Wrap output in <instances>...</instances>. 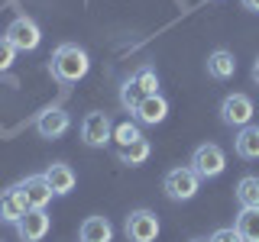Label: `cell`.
I'll return each instance as SVG.
<instances>
[{"label":"cell","instance_id":"obj_22","mask_svg":"<svg viewBox=\"0 0 259 242\" xmlns=\"http://www.w3.org/2000/svg\"><path fill=\"white\" fill-rule=\"evenodd\" d=\"M140 100H143V91L136 87V81H133V78H126V81H123V87H120V107H123L126 113H133L136 107H140Z\"/></svg>","mask_w":259,"mask_h":242},{"label":"cell","instance_id":"obj_10","mask_svg":"<svg viewBox=\"0 0 259 242\" xmlns=\"http://www.w3.org/2000/svg\"><path fill=\"white\" fill-rule=\"evenodd\" d=\"M16 191L23 194V200H26V207L29 210H46V204L55 197L52 188H49V181L42 174H29V177H23L20 184H16Z\"/></svg>","mask_w":259,"mask_h":242},{"label":"cell","instance_id":"obj_11","mask_svg":"<svg viewBox=\"0 0 259 242\" xmlns=\"http://www.w3.org/2000/svg\"><path fill=\"white\" fill-rule=\"evenodd\" d=\"M133 116H136V123H143V126H159V123H165V116H168V100L162 94H149V97L140 100V107L133 110Z\"/></svg>","mask_w":259,"mask_h":242},{"label":"cell","instance_id":"obj_26","mask_svg":"<svg viewBox=\"0 0 259 242\" xmlns=\"http://www.w3.org/2000/svg\"><path fill=\"white\" fill-rule=\"evenodd\" d=\"M253 81H256V84H259V58L253 62Z\"/></svg>","mask_w":259,"mask_h":242},{"label":"cell","instance_id":"obj_16","mask_svg":"<svg viewBox=\"0 0 259 242\" xmlns=\"http://www.w3.org/2000/svg\"><path fill=\"white\" fill-rule=\"evenodd\" d=\"M233 149H237V155L246 158V161L259 158V126L256 123L243 126L240 133H237V139H233Z\"/></svg>","mask_w":259,"mask_h":242},{"label":"cell","instance_id":"obj_17","mask_svg":"<svg viewBox=\"0 0 259 242\" xmlns=\"http://www.w3.org/2000/svg\"><path fill=\"white\" fill-rule=\"evenodd\" d=\"M233 229L240 232L243 242H259V207H243L237 213Z\"/></svg>","mask_w":259,"mask_h":242},{"label":"cell","instance_id":"obj_7","mask_svg":"<svg viewBox=\"0 0 259 242\" xmlns=\"http://www.w3.org/2000/svg\"><path fill=\"white\" fill-rule=\"evenodd\" d=\"M253 100H249L246 94H227L224 97V103H221V119L227 126H233V129H243V126H249L253 123Z\"/></svg>","mask_w":259,"mask_h":242},{"label":"cell","instance_id":"obj_2","mask_svg":"<svg viewBox=\"0 0 259 242\" xmlns=\"http://www.w3.org/2000/svg\"><path fill=\"white\" fill-rule=\"evenodd\" d=\"M191 171L201 177V181H214V177H221L224 174V168H227V155H224V149L217 142H204V145H198V149L191 152Z\"/></svg>","mask_w":259,"mask_h":242},{"label":"cell","instance_id":"obj_20","mask_svg":"<svg viewBox=\"0 0 259 242\" xmlns=\"http://www.w3.org/2000/svg\"><path fill=\"white\" fill-rule=\"evenodd\" d=\"M140 139H143L140 123H130V119H123V123L113 126V142H117L120 149H126V145H133V142H140Z\"/></svg>","mask_w":259,"mask_h":242},{"label":"cell","instance_id":"obj_12","mask_svg":"<svg viewBox=\"0 0 259 242\" xmlns=\"http://www.w3.org/2000/svg\"><path fill=\"white\" fill-rule=\"evenodd\" d=\"M42 177L49 181V188H52L55 197L71 194V191H75V184H78V177H75V171H71V165H65V161H52V165L42 171Z\"/></svg>","mask_w":259,"mask_h":242},{"label":"cell","instance_id":"obj_14","mask_svg":"<svg viewBox=\"0 0 259 242\" xmlns=\"http://www.w3.org/2000/svg\"><path fill=\"white\" fill-rule=\"evenodd\" d=\"M78 242H113V226L107 216H88L78 229Z\"/></svg>","mask_w":259,"mask_h":242},{"label":"cell","instance_id":"obj_4","mask_svg":"<svg viewBox=\"0 0 259 242\" xmlns=\"http://www.w3.org/2000/svg\"><path fill=\"white\" fill-rule=\"evenodd\" d=\"M162 191H165L168 200H191L194 194L201 191V177L191 171V165H182V168H172L165 177H162Z\"/></svg>","mask_w":259,"mask_h":242},{"label":"cell","instance_id":"obj_6","mask_svg":"<svg viewBox=\"0 0 259 242\" xmlns=\"http://www.w3.org/2000/svg\"><path fill=\"white\" fill-rule=\"evenodd\" d=\"M113 139V123L107 113L101 110H91L84 119H81V142L91 145V149H101V145H107Z\"/></svg>","mask_w":259,"mask_h":242},{"label":"cell","instance_id":"obj_5","mask_svg":"<svg viewBox=\"0 0 259 242\" xmlns=\"http://www.w3.org/2000/svg\"><path fill=\"white\" fill-rule=\"evenodd\" d=\"M123 232H126L130 242H156V236H159V216L152 213V210L140 207V210H133V213L126 216Z\"/></svg>","mask_w":259,"mask_h":242},{"label":"cell","instance_id":"obj_27","mask_svg":"<svg viewBox=\"0 0 259 242\" xmlns=\"http://www.w3.org/2000/svg\"><path fill=\"white\" fill-rule=\"evenodd\" d=\"M191 242H204V239H191Z\"/></svg>","mask_w":259,"mask_h":242},{"label":"cell","instance_id":"obj_13","mask_svg":"<svg viewBox=\"0 0 259 242\" xmlns=\"http://www.w3.org/2000/svg\"><path fill=\"white\" fill-rule=\"evenodd\" d=\"M26 210L29 207H26V200H23V194L16 191V184H13V188H7V191H0V223L16 226Z\"/></svg>","mask_w":259,"mask_h":242},{"label":"cell","instance_id":"obj_25","mask_svg":"<svg viewBox=\"0 0 259 242\" xmlns=\"http://www.w3.org/2000/svg\"><path fill=\"white\" fill-rule=\"evenodd\" d=\"M240 4H243V7H246V10H249V13H259V0H240Z\"/></svg>","mask_w":259,"mask_h":242},{"label":"cell","instance_id":"obj_1","mask_svg":"<svg viewBox=\"0 0 259 242\" xmlns=\"http://www.w3.org/2000/svg\"><path fill=\"white\" fill-rule=\"evenodd\" d=\"M49 71H52V78H59L62 84H75L91 71V58H88V52L75 42H65L52 52V62H49Z\"/></svg>","mask_w":259,"mask_h":242},{"label":"cell","instance_id":"obj_8","mask_svg":"<svg viewBox=\"0 0 259 242\" xmlns=\"http://www.w3.org/2000/svg\"><path fill=\"white\" fill-rule=\"evenodd\" d=\"M49 229H52V220H49L46 210H26L16 223V236L23 242H42L49 236Z\"/></svg>","mask_w":259,"mask_h":242},{"label":"cell","instance_id":"obj_19","mask_svg":"<svg viewBox=\"0 0 259 242\" xmlns=\"http://www.w3.org/2000/svg\"><path fill=\"white\" fill-rule=\"evenodd\" d=\"M152 155V145L140 139V142H133V145H126V149H117V158L123 161V165H143L146 158Z\"/></svg>","mask_w":259,"mask_h":242},{"label":"cell","instance_id":"obj_21","mask_svg":"<svg viewBox=\"0 0 259 242\" xmlns=\"http://www.w3.org/2000/svg\"><path fill=\"white\" fill-rule=\"evenodd\" d=\"M136 87L143 91V97H149V94H159V75H156V68H149V65H143V68H136Z\"/></svg>","mask_w":259,"mask_h":242},{"label":"cell","instance_id":"obj_3","mask_svg":"<svg viewBox=\"0 0 259 242\" xmlns=\"http://www.w3.org/2000/svg\"><path fill=\"white\" fill-rule=\"evenodd\" d=\"M4 39L16 52H36L39 42H42V29H39V23L32 16H13L7 32H4Z\"/></svg>","mask_w":259,"mask_h":242},{"label":"cell","instance_id":"obj_24","mask_svg":"<svg viewBox=\"0 0 259 242\" xmlns=\"http://www.w3.org/2000/svg\"><path fill=\"white\" fill-rule=\"evenodd\" d=\"M207 242H243V239H240V232L233 229V226H221V229L210 232V239H207Z\"/></svg>","mask_w":259,"mask_h":242},{"label":"cell","instance_id":"obj_18","mask_svg":"<svg viewBox=\"0 0 259 242\" xmlns=\"http://www.w3.org/2000/svg\"><path fill=\"white\" fill-rule=\"evenodd\" d=\"M237 200H240V207H259V177H256V174L240 177V184H237Z\"/></svg>","mask_w":259,"mask_h":242},{"label":"cell","instance_id":"obj_15","mask_svg":"<svg viewBox=\"0 0 259 242\" xmlns=\"http://www.w3.org/2000/svg\"><path fill=\"white\" fill-rule=\"evenodd\" d=\"M207 75L214 81H227L237 75V58H233V52H227V48H217V52L207 55Z\"/></svg>","mask_w":259,"mask_h":242},{"label":"cell","instance_id":"obj_9","mask_svg":"<svg viewBox=\"0 0 259 242\" xmlns=\"http://www.w3.org/2000/svg\"><path fill=\"white\" fill-rule=\"evenodd\" d=\"M68 126H71V116L62 107H46L36 116V133L42 136V139H62V136L68 133Z\"/></svg>","mask_w":259,"mask_h":242},{"label":"cell","instance_id":"obj_23","mask_svg":"<svg viewBox=\"0 0 259 242\" xmlns=\"http://www.w3.org/2000/svg\"><path fill=\"white\" fill-rule=\"evenodd\" d=\"M13 62H16V48L7 42L4 36H0V71H10Z\"/></svg>","mask_w":259,"mask_h":242}]
</instances>
